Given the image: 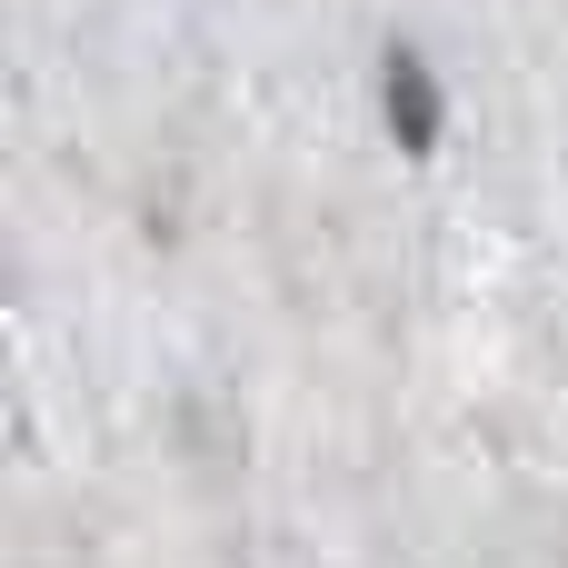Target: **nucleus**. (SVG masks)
Here are the masks:
<instances>
[{
  "label": "nucleus",
  "mask_w": 568,
  "mask_h": 568,
  "mask_svg": "<svg viewBox=\"0 0 568 568\" xmlns=\"http://www.w3.org/2000/svg\"><path fill=\"white\" fill-rule=\"evenodd\" d=\"M379 100H389V140H399L409 160H429V150H439V80H429V60H419L409 40H389Z\"/></svg>",
  "instance_id": "obj_1"
}]
</instances>
